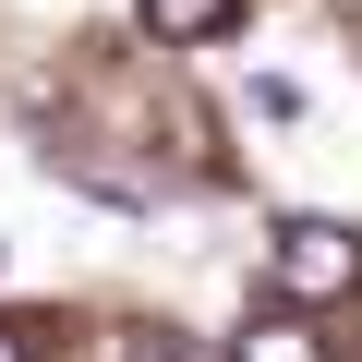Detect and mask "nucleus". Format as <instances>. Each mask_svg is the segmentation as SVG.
I'll return each mask as SVG.
<instances>
[{"label":"nucleus","instance_id":"4","mask_svg":"<svg viewBox=\"0 0 362 362\" xmlns=\"http://www.w3.org/2000/svg\"><path fill=\"white\" fill-rule=\"evenodd\" d=\"M133 362H218V338H194V326H157V338H145Z\"/></svg>","mask_w":362,"mask_h":362},{"label":"nucleus","instance_id":"5","mask_svg":"<svg viewBox=\"0 0 362 362\" xmlns=\"http://www.w3.org/2000/svg\"><path fill=\"white\" fill-rule=\"evenodd\" d=\"M0 362H25V326H0Z\"/></svg>","mask_w":362,"mask_h":362},{"label":"nucleus","instance_id":"2","mask_svg":"<svg viewBox=\"0 0 362 362\" xmlns=\"http://www.w3.org/2000/svg\"><path fill=\"white\" fill-rule=\"evenodd\" d=\"M230 13H242V0H145L157 49H206V37H230Z\"/></svg>","mask_w":362,"mask_h":362},{"label":"nucleus","instance_id":"3","mask_svg":"<svg viewBox=\"0 0 362 362\" xmlns=\"http://www.w3.org/2000/svg\"><path fill=\"white\" fill-rule=\"evenodd\" d=\"M230 362H326V338H314V326H302V314H254V326H242V350H230Z\"/></svg>","mask_w":362,"mask_h":362},{"label":"nucleus","instance_id":"1","mask_svg":"<svg viewBox=\"0 0 362 362\" xmlns=\"http://www.w3.org/2000/svg\"><path fill=\"white\" fill-rule=\"evenodd\" d=\"M266 278H278V302H350L362 290V242L338 218H278L266 230Z\"/></svg>","mask_w":362,"mask_h":362}]
</instances>
